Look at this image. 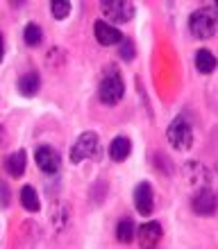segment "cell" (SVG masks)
I'll use <instances>...</instances> for the list:
<instances>
[{
    "label": "cell",
    "instance_id": "11",
    "mask_svg": "<svg viewBox=\"0 0 218 249\" xmlns=\"http://www.w3.org/2000/svg\"><path fill=\"white\" fill-rule=\"evenodd\" d=\"M182 172H184L186 181H189L191 186H196V188L209 186V181H212V175H209V170H207V168L200 163V161H186V163L182 165Z\"/></svg>",
    "mask_w": 218,
    "mask_h": 249
},
{
    "label": "cell",
    "instance_id": "5",
    "mask_svg": "<svg viewBox=\"0 0 218 249\" xmlns=\"http://www.w3.org/2000/svg\"><path fill=\"white\" fill-rule=\"evenodd\" d=\"M100 12L105 16V23L109 25H120V23H130L134 18V12H137V7L134 2H127V0H105V2H100Z\"/></svg>",
    "mask_w": 218,
    "mask_h": 249
},
{
    "label": "cell",
    "instance_id": "22",
    "mask_svg": "<svg viewBox=\"0 0 218 249\" xmlns=\"http://www.w3.org/2000/svg\"><path fill=\"white\" fill-rule=\"evenodd\" d=\"M12 204V190L5 179H0V209H7Z\"/></svg>",
    "mask_w": 218,
    "mask_h": 249
},
{
    "label": "cell",
    "instance_id": "15",
    "mask_svg": "<svg viewBox=\"0 0 218 249\" xmlns=\"http://www.w3.org/2000/svg\"><path fill=\"white\" fill-rule=\"evenodd\" d=\"M193 66H196V71H198L200 75H212V72L216 71V57H214L212 50L200 48V50H196Z\"/></svg>",
    "mask_w": 218,
    "mask_h": 249
},
{
    "label": "cell",
    "instance_id": "2",
    "mask_svg": "<svg viewBox=\"0 0 218 249\" xmlns=\"http://www.w3.org/2000/svg\"><path fill=\"white\" fill-rule=\"evenodd\" d=\"M68 157H71L73 165H79L82 161H86V159H98L100 157L98 131H82V134L75 138V143H73Z\"/></svg>",
    "mask_w": 218,
    "mask_h": 249
},
{
    "label": "cell",
    "instance_id": "19",
    "mask_svg": "<svg viewBox=\"0 0 218 249\" xmlns=\"http://www.w3.org/2000/svg\"><path fill=\"white\" fill-rule=\"evenodd\" d=\"M68 222H71V209L66 204H57L53 209V224L57 229H66Z\"/></svg>",
    "mask_w": 218,
    "mask_h": 249
},
{
    "label": "cell",
    "instance_id": "18",
    "mask_svg": "<svg viewBox=\"0 0 218 249\" xmlns=\"http://www.w3.org/2000/svg\"><path fill=\"white\" fill-rule=\"evenodd\" d=\"M23 43L27 48H39L43 43V27L39 23H27L23 27Z\"/></svg>",
    "mask_w": 218,
    "mask_h": 249
},
{
    "label": "cell",
    "instance_id": "24",
    "mask_svg": "<svg viewBox=\"0 0 218 249\" xmlns=\"http://www.w3.org/2000/svg\"><path fill=\"white\" fill-rule=\"evenodd\" d=\"M2 59H5V36L0 32V64H2Z\"/></svg>",
    "mask_w": 218,
    "mask_h": 249
},
{
    "label": "cell",
    "instance_id": "12",
    "mask_svg": "<svg viewBox=\"0 0 218 249\" xmlns=\"http://www.w3.org/2000/svg\"><path fill=\"white\" fill-rule=\"evenodd\" d=\"M16 91L20 98H37L41 91V75L37 71H27L25 75H20L16 82Z\"/></svg>",
    "mask_w": 218,
    "mask_h": 249
},
{
    "label": "cell",
    "instance_id": "4",
    "mask_svg": "<svg viewBox=\"0 0 218 249\" xmlns=\"http://www.w3.org/2000/svg\"><path fill=\"white\" fill-rule=\"evenodd\" d=\"M166 138L171 143L173 150H179V152H186L193 147V127L191 123L184 118V116H178L173 118V123L168 124L166 129Z\"/></svg>",
    "mask_w": 218,
    "mask_h": 249
},
{
    "label": "cell",
    "instance_id": "9",
    "mask_svg": "<svg viewBox=\"0 0 218 249\" xmlns=\"http://www.w3.org/2000/svg\"><path fill=\"white\" fill-rule=\"evenodd\" d=\"M134 238H139V245L145 249H152L157 247L159 243H161V238H164V227L159 222H155V220H150V222H143L137 229V233H134Z\"/></svg>",
    "mask_w": 218,
    "mask_h": 249
},
{
    "label": "cell",
    "instance_id": "20",
    "mask_svg": "<svg viewBox=\"0 0 218 249\" xmlns=\"http://www.w3.org/2000/svg\"><path fill=\"white\" fill-rule=\"evenodd\" d=\"M50 14L55 20H64L71 14V2L68 0H53L50 2Z\"/></svg>",
    "mask_w": 218,
    "mask_h": 249
},
{
    "label": "cell",
    "instance_id": "10",
    "mask_svg": "<svg viewBox=\"0 0 218 249\" xmlns=\"http://www.w3.org/2000/svg\"><path fill=\"white\" fill-rule=\"evenodd\" d=\"M93 36H96V41H98L100 46H105V48L119 46L120 41H123V32H120L119 27L109 25L102 18L93 23Z\"/></svg>",
    "mask_w": 218,
    "mask_h": 249
},
{
    "label": "cell",
    "instance_id": "1",
    "mask_svg": "<svg viewBox=\"0 0 218 249\" xmlns=\"http://www.w3.org/2000/svg\"><path fill=\"white\" fill-rule=\"evenodd\" d=\"M125 95V82H123V75H120L119 66L109 64L100 77L98 84V100L105 107H116Z\"/></svg>",
    "mask_w": 218,
    "mask_h": 249
},
{
    "label": "cell",
    "instance_id": "8",
    "mask_svg": "<svg viewBox=\"0 0 218 249\" xmlns=\"http://www.w3.org/2000/svg\"><path fill=\"white\" fill-rule=\"evenodd\" d=\"M191 209H193V213L200 217H212L214 213H216V193H214L209 186L198 188L191 199Z\"/></svg>",
    "mask_w": 218,
    "mask_h": 249
},
{
    "label": "cell",
    "instance_id": "13",
    "mask_svg": "<svg viewBox=\"0 0 218 249\" xmlns=\"http://www.w3.org/2000/svg\"><path fill=\"white\" fill-rule=\"evenodd\" d=\"M107 154H109V159H112L114 163H123V161H127L130 159V154H132V138L130 136H114L112 141H109V150H107Z\"/></svg>",
    "mask_w": 218,
    "mask_h": 249
},
{
    "label": "cell",
    "instance_id": "23",
    "mask_svg": "<svg viewBox=\"0 0 218 249\" xmlns=\"http://www.w3.org/2000/svg\"><path fill=\"white\" fill-rule=\"evenodd\" d=\"M5 145H7V129L0 124V150H2Z\"/></svg>",
    "mask_w": 218,
    "mask_h": 249
},
{
    "label": "cell",
    "instance_id": "6",
    "mask_svg": "<svg viewBox=\"0 0 218 249\" xmlns=\"http://www.w3.org/2000/svg\"><path fill=\"white\" fill-rule=\"evenodd\" d=\"M34 161H37V168L43 175H59L61 170V154L48 143L39 145L34 150Z\"/></svg>",
    "mask_w": 218,
    "mask_h": 249
},
{
    "label": "cell",
    "instance_id": "7",
    "mask_svg": "<svg viewBox=\"0 0 218 249\" xmlns=\"http://www.w3.org/2000/svg\"><path fill=\"white\" fill-rule=\"evenodd\" d=\"M132 199L139 215H152V211H155V188H152L150 181H139L134 186Z\"/></svg>",
    "mask_w": 218,
    "mask_h": 249
},
{
    "label": "cell",
    "instance_id": "3",
    "mask_svg": "<svg viewBox=\"0 0 218 249\" xmlns=\"http://www.w3.org/2000/svg\"><path fill=\"white\" fill-rule=\"evenodd\" d=\"M216 25H218V16L214 7H202L189 16V32L196 39H212L216 34Z\"/></svg>",
    "mask_w": 218,
    "mask_h": 249
},
{
    "label": "cell",
    "instance_id": "16",
    "mask_svg": "<svg viewBox=\"0 0 218 249\" xmlns=\"http://www.w3.org/2000/svg\"><path fill=\"white\" fill-rule=\"evenodd\" d=\"M19 199L27 213H39L41 211V199H39V193H37L34 186H23L19 193Z\"/></svg>",
    "mask_w": 218,
    "mask_h": 249
},
{
    "label": "cell",
    "instance_id": "17",
    "mask_svg": "<svg viewBox=\"0 0 218 249\" xmlns=\"http://www.w3.org/2000/svg\"><path fill=\"white\" fill-rule=\"evenodd\" d=\"M134 233H137V227H134V220L130 215L120 217L119 224H116V240L123 245H130L134 240Z\"/></svg>",
    "mask_w": 218,
    "mask_h": 249
},
{
    "label": "cell",
    "instance_id": "14",
    "mask_svg": "<svg viewBox=\"0 0 218 249\" xmlns=\"http://www.w3.org/2000/svg\"><path fill=\"white\" fill-rule=\"evenodd\" d=\"M25 168H27V154H25V150H16V152H12V154L5 159V170H7V175H9V177L20 179L23 175H25Z\"/></svg>",
    "mask_w": 218,
    "mask_h": 249
},
{
    "label": "cell",
    "instance_id": "21",
    "mask_svg": "<svg viewBox=\"0 0 218 249\" xmlns=\"http://www.w3.org/2000/svg\"><path fill=\"white\" fill-rule=\"evenodd\" d=\"M119 46H120L119 48V57H120V59L127 61V64H130V61H134V57H137V46H134V41L123 36V41H120Z\"/></svg>",
    "mask_w": 218,
    "mask_h": 249
}]
</instances>
